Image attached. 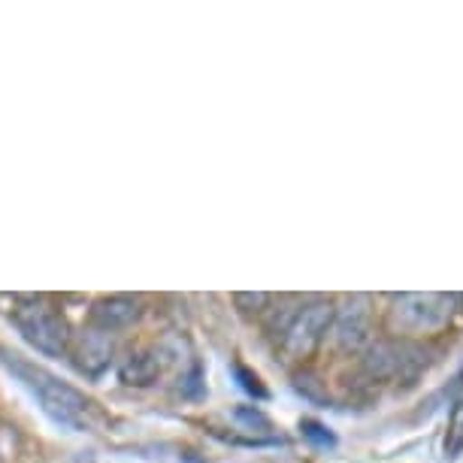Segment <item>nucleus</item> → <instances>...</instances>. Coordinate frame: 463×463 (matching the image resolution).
<instances>
[{"mask_svg": "<svg viewBox=\"0 0 463 463\" xmlns=\"http://www.w3.org/2000/svg\"><path fill=\"white\" fill-rule=\"evenodd\" d=\"M0 364H4L6 370H10L15 379H19L24 388L40 400L43 412H46L49 418H55L58 424L82 427L85 421H89L91 403L82 391L73 388V384H67L64 379H58V375H52L49 370L31 364L28 357H22L19 352L4 348V345H0Z\"/></svg>", "mask_w": 463, "mask_h": 463, "instance_id": "nucleus-1", "label": "nucleus"}, {"mask_svg": "<svg viewBox=\"0 0 463 463\" xmlns=\"http://www.w3.org/2000/svg\"><path fill=\"white\" fill-rule=\"evenodd\" d=\"M13 325L22 334L24 343L37 348L40 354H46V357L70 354L73 334H70L64 316L46 300H31L19 306V309L13 312Z\"/></svg>", "mask_w": 463, "mask_h": 463, "instance_id": "nucleus-2", "label": "nucleus"}, {"mask_svg": "<svg viewBox=\"0 0 463 463\" xmlns=\"http://www.w3.org/2000/svg\"><path fill=\"white\" fill-rule=\"evenodd\" d=\"M454 300L449 294H397L391 303V325L403 334H430L449 325Z\"/></svg>", "mask_w": 463, "mask_h": 463, "instance_id": "nucleus-3", "label": "nucleus"}, {"mask_svg": "<svg viewBox=\"0 0 463 463\" xmlns=\"http://www.w3.org/2000/svg\"><path fill=\"white\" fill-rule=\"evenodd\" d=\"M330 325H334V303L330 300H312L300 306V312L282 330L285 354L294 361L309 357L321 345V339L330 334Z\"/></svg>", "mask_w": 463, "mask_h": 463, "instance_id": "nucleus-4", "label": "nucleus"}, {"mask_svg": "<svg viewBox=\"0 0 463 463\" xmlns=\"http://www.w3.org/2000/svg\"><path fill=\"white\" fill-rule=\"evenodd\" d=\"M370 327H373V309H370V297L352 294L345 297L343 306L334 309V339L343 352H357L370 343Z\"/></svg>", "mask_w": 463, "mask_h": 463, "instance_id": "nucleus-5", "label": "nucleus"}, {"mask_svg": "<svg viewBox=\"0 0 463 463\" xmlns=\"http://www.w3.org/2000/svg\"><path fill=\"white\" fill-rule=\"evenodd\" d=\"M412 354H418L415 345L397 343V339H382L373 343L364 354V370L373 379H400V375H412L418 370V361Z\"/></svg>", "mask_w": 463, "mask_h": 463, "instance_id": "nucleus-6", "label": "nucleus"}, {"mask_svg": "<svg viewBox=\"0 0 463 463\" xmlns=\"http://www.w3.org/2000/svg\"><path fill=\"white\" fill-rule=\"evenodd\" d=\"M70 354L76 357V366L85 375H100L109 370L112 357H116V345H112V336L103 334L98 327L82 330L80 336L70 343Z\"/></svg>", "mask_w": 463, "mask_h": 463, "instance_id": "nucleus-7", "label": "nucleus"}, {"mask_svg": "<svg viewBox=\"0 0 463 463\" xmlns=\"http://www.w3.org/2000/svg\"><path fill=\"white\" fill-rule=\"evenodd\" d=\"M139 316H143V303H139V297H128V294L100 297V300L91 306V325L103 330V334L125 330L134 325Z\"/></svg>", "mask_w": 463, "mask_h": 463, "instance_id": "nucleus-8", "label": "nucleus"}, {"mask_svg": "<svg viewBox=\"0 0 463 463\" xmlns=\"http://www.w3.org/2000/svg\"><path fill=\"white\" fill-rule=\"evenodd\" d=\"M161 348H155V345H137V348H130V352L121 357V364H118V375H121V382H128V384H152L155 379L161 375Z\"/></svg>", "mask_w": 463, "mask_h": 463, "instance_id": "nucleus-9", "label": "nucleus"}, {"mask_svg": "<svg viewBox=\"0 0 463 463\" xmlns=\"http://www.w3.org/2000/svg\"><path fill=\"white\" fill-rule=\"evenodd\" d=\"M445 454L449 458H458L463 454V409H458L449 424V433H445Z\"/></svg>", "mask_w": 463, "mask_h": 463, "instance_id": "nucleus-10", "label": "nucleus"}, {"mask_svg": "<svg viewBox=\"0 0 463 463\" xmlns=\"http://www.w3.org/2000/svg\"><path fill=\"white\" fill-rule=\"evenodd\" d=\"M300 430H303L306 439H309L312 445H318V449H330V445H336V436L330 433L325 424H318V421H303Z\"/></svg>", "mask_w": 463, "mask_h": 463, "instance_id": "nucleus-11", "label": "nucleus"}, {"mask_svg": "<svg viewBox=\"0 0 463 463\" xmlns=\"http://www.w3.org/2000/svg\"><path fill=\"white\" fill-rule=\"evenodd\" d=\"M237 375L242 379V388L249 391V394H255V397H267V388L260 384V379L255 373H249L246 366H237Z\"/></svg>", "mask_w": 463, "mask_h": 463, "instance_id": "nucleus-12", "label": "nucleus"}, {"mask_svg": "<svg viewBox=\"0 0 463 463\" xmlns=\"http://www.w3.org/2000/svg\"><path fill=\"white\" fill-rule=\"evenodd\" d=\"M269 297L267 294H237V306L246 312H260L267 306Z\"/></svg>", "mask_w": 463, "mask_h": 463, "instance_id": "nucleus-13", "label": "nucleus"}, {"mask_svg": "<svg viewBox=\"0 0 463 463\" xmlns=\"http://www.w3.org/2000/svg\"><path fill=\"white\" fill-rule=\"evenodd\" d=\"M237 418H240V421H246L249 427H255V424H258V427H269V421L258 412V409H240Z\"/></svg>", "mask_w": 463, "mask_h": 463, "instance_id": "nucleus-14", "label": "nucleus"}]
</instances>
